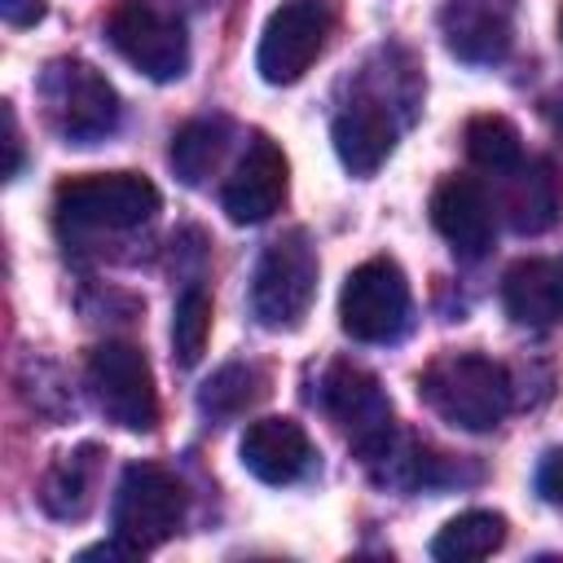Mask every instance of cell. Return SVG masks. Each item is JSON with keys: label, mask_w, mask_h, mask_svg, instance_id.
<instances>
[{"label": "cell", "mask_w": 563, "mask_h": 563, "mask_svg": "<svg viewBox=\"0 0 563 563\" xmlns=\"http://www.w3.org/2000/svg\"><path fill=\"white\" fill-rule=\"evenodd\" d=\"M418 396L462 431H493L510 413V374L479 352H444L418 374Z\"/></svg>", "instance_id": "cell-1"}, {"label": "cell", "mask_w": 563, "mask_h": 563, "mask_svg": "<svg viewBox=\"0 0 563 563\" xmlns=\"http://www.w3.org/2000/svg\"><path fill=\"white\" fill-rule=\"evenodd\" d=\"M35 92H40V106H44V123L66 145H97L123 119L114 84L101 70H92L88 62H79V57L48 62L40 70Z\"/></svg>", "instance_id": "cell-2"}, {"label": "cell", "mask_w": 563, "mask_h": 563, "mask_svg": "<svg viewBox=\"0 0 563 563\" xmlns=\"http://www.w3.org/2000/svg\"><path fill=\"white\" fill-rule=\"evenodd\" d=\"M62 233H128L154 220L158 189L136 172L70 176L53 194Z\"/></svg>", "instance_id": "cell-3"}, {"label": "cell", "mask_w": 563, "mask_h": 563, "mask_svg": "<svg viewBox=\"0 0 563 563\" xmlns=\"http://www.w3.org/2000/svg\"><path fill=\"white\" fill-rule=\"evenodd\" d=\"M321 405L361 462L374 466V462H387L396 453L391 400L369 369H361L352 361H334L321 378Z\"/></svg>", "instance_id": "cell-4"}, {"label": "cell", "mask_w": 563, "mask_h": 563, "mask_svg": "<svg viewBox=\"0 0 563 563\" xmlns=\"http://www.w3.org/2000/svg\"><path fill=\"white\" fill-rule=\"evenodd\" d=\"M114 541H123L132 554L163 545L185 523V488L180 479L158 462H132L119 475L114 506H110Z\"/></svg>", "instance_id": "cell-5"}, {"label": "cell", "mask_w": 563, "mask_h": 563, "mask_svg": "<svg viewBox=\"0 0 563 563\" xmlns=\"http://www.w3.org/2000/svg\"><path fill=\"white\" fill-rule=\"evenodd\" d=\"M317 295V251L303 229L282 233L264 246L251 277V312L268 330H295Z\"/></svg>", "instance_id": "cell-6"}, {"label": "cell", "mask_w": 563, "mask_h": 563, "mask_svg": "<svg viewBox=\"0 0 563 563\" xmlns=\"http://www.w3.org/2000/svg\"><path fill=\"white\" fill-rule=\"evenodd\" d=\"M88 391L106 422L123 431H154L158 427V391L154 369L136 343H101L88 356Z\"/></svg>", "instance_id": "cell-7"}, {"label": "cell", "mask_w": 563, "mask_h": 563, "mask_svg": "<svg viewBox=\"0 0 563 563\" xmlns=\"http://www.w3.org/2000/svg\"><path fill=\"white\" fill-rule=\"evenodd\" d=\"M339 325L356 343H391L409 325V282L396 260L374 255L356 264L339 295Z\"/></svg>", "instance_id": "cell-8"}, {"label": "cell", "mask_w": 563, "mask_h": 563, "mask_svg": "<svg viewBox=\"0 0 563 563\" xmlns=\"http://www.w3.org/2000/svg\"><path fill=\"white\" fill-rule=\"evenodd\" d=\"M106 35L114 44V53L136 66L141 75L167 84V79H180L185 66H189V35H185V22L163 13L158 4L150 0H119L106 18Z\"/></svg>", "instance_id": "cell-9"}, {"label": "cell", "mask_w": 563, "mask_h": 563, "mask_svg": "<svg viewBox=\"0 0 563 563\" xmlns=\"http://www.w3.org/2000/svg\"><path fill=\"white\" fill-rule=\"evenodd\" d=\"M334 31V0H282L260 35L255 66L268 84H295L325 53Z\"/></svg>", "instance_id": "cell-10"}, {"label": "cell", "mask_w": 563, "mask_h": 563, "mask_svg": "<svg viewBox=\"0 0 563 563\" xmlns=\"http://www.w3.org/2000/svg\"><path fill=\"white\" fill-rule=\"evenodd\" d=\"M282 198H286V154L260 132L251 136L242 163L224 180L220 202L233 224H260L282 207Z\"/></svg>", "instance_id": "cell-11"}, {"label": "cell", "mask_w": 563, "mask_h": 563, "mask_svg": "<svg viewBox=\"0 0 563 563\" xmlns=\"http://www.w3.org/2000/svg\"><path fill=\"white\" fill-rule=\"evenodd\" d=\"M431 224L449 242V251L462 260H479L493 246V207H488V194L479 189V180H471V176H449L435 185Z\"/></svg>", "instance_id": "cell-12"}, {"label": "cell", "mask_w": 563, "mask_h": 563, "mask_svg": "<svg viewBox=\"0 0 563 563\" xmlns=\"http://www.w3.org/2000/svg\"><path fill=\"white\" fill-rule=\"evenodd\" d=\"M242 466L264 484H295L312 471V440L295 418H255L242 431Z\"/></svg>", "instance_id": "cell-13"}, {"label": "cell", "mask_w": 563, "mask_h": 563, "mask_svg": "<svg viewBox=\"0 0 563 563\" xmlns=\"http://www.w3.org/2000/svg\"><path fill=\"white\" fill-rule=\"evenodd\" d=\"M440 35L462 62H501L515 35L506 0H449L440 9Z\"/></svg>", "instance_id": "cell-14"}, {"label": "cell", "mask_w": 563, "mask_h": 563, "mask_svg": "<svg viewBox=\"0 0 563 563\" xmlns=\"http://www.w3.org/2000/svg\"><path fill=\"white\" fill-rule=\"evenodd\" d=\"M501 308L528 330L563 325V260H519L501 277Z\"/></svg>", "instance_id": "cell-15"}, {"label": "cell", "mask_w": 563, "mask_h": 563, "mask_svg": "<svg viewBox=\"0 0 563 563\" xmlns=\"http://www.w3.org/2000/svg\"><path fill=\"white\" fill-rule=\"evenodd\" d=\"M334 154L352 176H374L383 167V158L396 145V119L383 101H352L347 110L334 114Z\"/></svg>", "instance_id": "cell-16"}, {"label": "cell", "mask_w": 563, "mask_h": 563, "mask_svg": "<svg viewBox=\"0 0 563 563\" xmlns=\"http://www.w3.org/2000/svg\"><path fill=\"white\" fill-rule=\"evenodd\" d=\"M506 216L515 233H545L554 229L563 211V180L550 158H523L515 172H506Z\"/></svg>", "instance_id": "cell-17"}, {"label": "cell", "mask_w": 563, "mask_h": 563, "mask_svg": "<svg viewBox=\"0 0 563 563\" xmlns=\"http://www.w3.org/2000/svg\"><path fill=\"white\" fill-rule=\"evenodd\" d=\"M97 462H101V449L97 444H84L75 453H62L48 475H44V488H40V501L53 519H84L88 506H92V488H97Z\"/></svg>", "instance_id": "cell-18"}, {"label": "cell", "mask_w": 563, "mask_h": 563, "mask_svg": "<svg viewBox=\"0 0 563 563\" xmlns=\"http://www.w3.org/2000/svg\"><path fill=\"white\" fill-rule=\"evenodd\" d=\"M506 541V519L493 515V510H466L457 519H449L435 541H431V554L440 563H471V559H488L493 550H501Z\"/></svg>", "instance_id": "cell-19"}, {"label": "cell", "mask_w": 563, "mask_h": 563, "mask_svg": "<svg viewBox=\"0 0 563 563\" xmlns=\"http://www.w3.org/2000/svg\"><path fill=\"white\" fill-rule=\"evenodd\" d=\"M224 145H229L224 119H189V123L172 136V167H176V176L198 189V185L220 167Z\"/></svg>", "instance_id": "cell-20"}, {"label": "cell", "mask_w": 563, "mask_h": 563, "mask_svg": "<svg viewBox=\"0 0 563 563\" xmlns=\"http://www.w3.org/2000/svg\"><path fill=\"white\" fill-rule=\"evenodd\" d=\"M260 396H264V369L233 361V365L216 369V374L202 383V391H198V409H202L211 422H229V418L246 413Z\"/></svg>", "instance_id": "cell-21"}, {"label": "cell", "mask_w": 563, "mask_h": 563, "mask_svg": "<svg viewBox=\"0 0 563 563\" xmlns=\"http://www.w3.org/2000/svg\"><path fill=\"white\" fill-rule=\"evenodd\" d=\"M466 154L475 167L493 172V176H506L523 163V141H519V128L501 114H475L466 123Z\"/></svg>", "instance_id": "cell-22"}, {"label": "cell", "mask_w": 563, "mask_h": 563, "mask_svg": "<svg viewBox=\"0 0 563 563\" xmlns=\"http://www.w3.org/2000/svg\"><path fill=\"white\" fill-rule=\"evenodd\" d=\"M211 339V295L202 286H185L172 317V347L180 365H198Z\"/></svg>", "instance_id": "cell-23"}, {"label": "cell", "mask_w": 563, "mask_h": 563, "mask_svg": "<svg viewBox=\"0 0 563 563\" xmlns=\"http://www.w3.org/2000/svg\"><path fill=\"white\" fill-rule=\"evenodd\" d=\"M537 493L545 501L563 506V449H554V453L541 457V466H537Z\"/></svg>", "instance_id": "cell-24"}, {"label": "cell", "mask_w": 563, "mask_h": 563, "mask_svg": "<svg viewBox=\"0 0 563 563\" xmlns=\"http://www.w3.org/2000/svg\"><path fill=\"white\" fill-rule=\"evenodd\" d=\"M0 13L9 26H35L44 18V0H0Z\"/></svg>", "instance_id": "cell-25"}, {"label": "cell", "mask_w": 563, "mask_h": 563, "mask_svg": "<svg viewBox=\"0 0 563 563\" xmlns=\"http://www.w3.org/2000/svg\"><path fill=\"white\" fill-rule=\"evenodd\" d=\"M4 150H9L4 176H18V167H22V141H18V119H13L9 106H4Z\"/></svg>", "instance_id": "cell-26"}, {"label": "cell", "mask_w": 563, "mask_h": 563, "mask_svg": "<svg viewBox=\"0 0 563 563\" xmlns=\"http://www.w3.org/2000/svg\"><path fill=\"white\" fill-rule=\"evenodd\" d=\"M559 35H563V13H559Z\"/></svg>", "instance_id": "cell-27"}]
</instances>
